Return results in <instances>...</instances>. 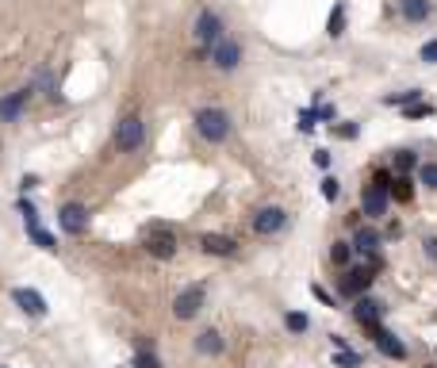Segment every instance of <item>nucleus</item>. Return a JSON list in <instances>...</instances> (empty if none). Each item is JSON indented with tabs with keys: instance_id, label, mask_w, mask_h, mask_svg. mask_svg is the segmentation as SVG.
<instances>
[{
	"instance_id": "obj_18",
	"label": "nucleus",
	"mask_w": 437,
	"mask_h": 368,
	"mask_svg": "<svg viewBox=\"0 0 437 368\" xmlns=\"http://www.w3.org/2000/svg\"><path fill=\"white\" fill-rule=\"evenodd\" d=\"M196 353H204V357H219V353H223V334H219V330H204V334H196Z\"/></svg>"
},
{
	"instance_id": "obj_22",
	"label": "nucleus",
	"mask_w": 437,
	"mask_h": 368,
	"mask_svg": "<svg viewBox=\"0 0 437 368\" xmlns=\"http://www.w3.org/2000/svg\"><path fill=\"white\" fill-rule=\"evenodd\" d=\"M284 326H288L291 334H307V326H311V319H307L303 311H288V315H284Z\"/></svg>"
},
{
	"instance_id": "obj_28",
	"label": "nucleus",
	"mask_w": 437,
	"mask_h": 368,
	"mask_svg": "<svg viewBox=\"0 0 437 368\" xmlns=\"http://www.w3.org/2000/svg\"><path fill=\"white\" fill-rule=\"evenodd\" d=\"M20 215H23V223H27V226H39V211H35L31 200H20Z\"/></svg>"
},
{
	"instance_id": "obj_7",
	"label": "nucleus",
	"mask_w": 437,
	"mask_h": 368,
	"mask_svg": "<svg viewBox=\"0 0 437 368\" xmlns=\"http://www.w3.org/2000/svg\"><path fill=\"white\" fill-rule=\"evenodd\" d=\"M58 226L66 234H85L88 231V207L85 204H62V211H58Z\"/></svg>"
},
{
	"instance_id": "obj_14",
	"label": "nucleus",
	"mask_w": 437,
	"mask_h": 368,
	"mask_svg": "<svg viewBox=\"0 0 437 368\" xmlns=\"http://www.w3.org/2000/svg\"><path fill=\"white\" fill-rule=\"evenodd\" d=\"M200 250L211 253V257H234V253H238V242L226 238V234H204V238H200Z\"/></svg>"
},
{
	"instance_id": "obj_17",
	"label": "nucleus",
	"mask_w": 437,
	"mask_h": 368,
	"mask_svg": "<svg viewBox=\"0 0 437 368\" xmlns=\"http://www.w3.org/2000/svg\"><path fill=\"white\" fill-rule=\"evenodd\" d=\"M399 12H403V20L407 23H426L434 4L429 0H399Z\"/></svg>"
},
{
	"instance_id": "obj_4",
	"label": "nucleus",
	"mask_w": 437,
	"mask_h": 368,
	"mask_svg": "<svg viewBox=\"0 0 437 368\" xmlns=\"http://www.w3.org/2000/svg\"><path fill=\"white\" fill-rule=\"evenodd\" d=\"M204 300H207V291H204V284H188V288H181V295L173 300V315L181 322H188V319H196L200 311H204Z\"/></svg>"
},
{
	"instance_id": "obj_13",
	"label": "nucleus",
	"mask_w": 437,
	"mask_h": 368,
	"mask_svg": "<svg viewBox=\"0 0 437 368\" xmlns=\"http://www.w3.org/2000/svg\"><path fill=\"white\" fill-rule=\"evenodd\" d=\"M372 341H376V349L384 353V357H391V360H403V357H407V345H403L391 330H384V326L372 330Z\"/></svg>"
},
{
	"instance_id": "obj_9",
	"label": "nucleus",
	"mask_w": 437,
	"mask_h": 368,
	"mask_svg": "<svg viewBox=\"0 0 437 368\" xmlns=\"http://www.w3.org/2000/svg\"><path fill=\"white\" fill-rule=\"evenodd\" d=\"M353 319H357L360 326L372 334V330L380 326V319H384V303H380V300H369V295H360V300L353 303Z\"/></svg>"
},
{
	"instance_id": "obj_27",
	"label": "nucleus",
	"mask_w": 437,
	"mask_h": 368,
	"mask_svg": "<svg viewBox=\"0 0 437 368\" xmlns=\"http://www.w3.org/2000/svg\"><path fill=\"white\" fill-rule=\"evenodd\" d=\"M418 181L426 184V188H437V161H426L418 169Z\"/></svg>"
},
{
	"instance_id": "obj_38",
	"label": "nucleus",
	"mask_w": 437,
	"mask_h": 368,
	"mask_svg": "<svg viewBox=\"0 0 437 368\" xmlns=\"http://www.w3.org/2000/svg\"><path fill=\"white\" fill-rule=\"evenodd\" d=\"M315 165H319V169H326V165H330V154H326V150H315Z\"/></svg>"
},
{
	"instance_id": "obj_1",
	"label": "nucleus",
	"mask_w": 437,
	"mask_h": 368,
	"mask_svg": "<svg viewBox=\"0 0 437 368\" xmlns=\"http://www.w3.org/2000/svg\"><path fill=\"white\" fill-rule=\"evenodd\" d=\"M196 131L207 142H226L230 138V116H226L223 107H200L196 111Z\"/></svg>"
},
{
	"instance_id": "obj_37",
	"label": "nucleus",
	"mask_w": 437,
	"mask_h": 368,
	"mask_svg": "<svg viewBox=\"0 0 437 368\" xmlns=\"http://www.w3.org/2000/svg\"><path fill=\"white\" fill-rule=\"evenodd\" d=\"M357 131H360L357 123H341V127H338V135H341V138H357Z\"/></svg>"
},
{
	"instance_id": "obj_11",
	"label": "nucleus",
	"mask_w": 437,
	"mask_h": 368,
	"mask_svg": "<svg viewBox=\"0 0 437 368\" xmlns=\"http://www.w3.org/2000/svg\"><path fill=\"white\" fill-rule=\"evenodd\" d=\"M211 62H215V69H223V73H230V69H238V66H242V47H238V42H230V39H223L219 47L211 50Z\"/></svg>"
},
{
	"instance_id": "obj_10",
	"label": "nucleus",
	"mask_w": 437,
	"mask_h": 368,
	"mask_svg": "<svg viewBox=\"0 0 437 368\" xmlns=\"http://www.w3.org/2000/svg\"><path fill=\"white\" fill-rule=\"evenodd\" d=\"M388 200H391V192L369 184V188L360 192V211L369 215V219H384V215H388Z\"/></svg>"
},
{
	"instance_id": "obj_23",
	"label": "nucleus",
	"mask_w": 437,
	"mask_h": 368,
	"mask_svg": "<svg viewBox=\"0 0 437 368\" xmlns=\"http://www.w3.org/2000/svg\"><path fill=\"white\" fill-rule=\"evenodd\" d=\"M326 31H330V39H338L341 31H345V8H341V4H334V12H330V23H326Z\"/></svg>"
},
{
	"instance_id": "obj_19",
	"label": "nucleus",
	"mask_w": 437,
	"mask_h": 368,
	"mask_svg": "<svg viewBox=\"0 0 437 368\" xmlns=\"http://www.w3.org/2000/svg\"><path fill=\"white\" fill-rule=\"evenodd\" d=\"M391 165H395V173H399V176H410L414 169H422V165H418V154H414V150H395Z\"/></svg>"
},
{
	"instance_id": "obj_25",
	"label": "nucleus",
	"mask_w": 437,
	"mask_h": 368,
	"mask_svg": "<svg viewBox=\"0 0 437 368\" xmlns=\"http://www.w3.org/2000/svg\"><path fill=\"white\" fill-rule=\"evenodd\" d=\"M418 100H422V92H418V88H407V92H395V96H388L384 104H403V107H414Z\"/></svg>"
},
{
	"instance_id": "obj_30",
	"label": "nucleus",
	"mask_w": 437,
	"mask_h": 368,
	"mask_svg": "<svg viewBox=\"0 0 437 368\" xmlns=\"http://www.w3.org/2000/svg\"><path fill=\"white\" fill-rule=\"evenodd\" d=\"M135 365H138V368H161V360H157L154 353H146V349H138V353H135Z\"/></svg>"
},
{
	"instance_id": "obj_16",
	"label": "nucleus",
	"mask_w": 437,
	"mask_h": 368,
	"mask_svg": "<svg viewBox=\"0 0 437 368\" xmlns=\"http://www.w3.org/2000/svg\"><path fill=\"white\" fill-rule=\"evenodd\" d=\"M380 242H384V238H380L376 226H357V234H353V250L365 253V257H376Z\"/></svg>"
},
{
	"instance_id": "obj_40",
	"label": "nucleus",
	"mask_w": 437,
	"mask_h": 368,
	"mask_svg": "<svg viewBox=\"0 0 437 368\" xmlns=\"http://www.w3.org/2000/svg\"><path fill=\"white\" fill-rule=\"evenodd\" d=\"M0 368H4V365H0Z\"/></svg>"
},
{
	"instance_id": "obj_26",
	"label": "nucleus",
	"mask_w": 437,
	"mask_h": 368,
	"mask_svg": "<svg viewBox=\"0 0 437 368\" xmlns=\"http://www.w3.org/2000/svg\"><path fill=\"white\" fill-rule=\"evenodd\" d=\"M334 365L338 368H360V353H353V349H338V353H334Z\"/></svg>"
},
{
	"instance_id": "obj_12",
	"label": "nucleus",
	"mask_w": 437,
	"mask_h": 368,
	"mask_svg": "<svg viewBox=\"0 0 437 368\" xmlns=\"http://www.w3.org/2000/svg\"><path fill=\"white\" fill-rule=\"evenodd\" d=\"M12 300H16V307H20L23 315H31V319H42V315H47V300H42L35 288H16Z\"/></svg>"
},
{
	"instance_id": "obj_8",
	"label": "nucleus",
	"mask_w": 437,
	"mask_h": 368,
	"mask_svg": "<svg viewBox=\"0 0 437 368\" xmlns=\"http://www.w3.org/2000/svg\"><path fill=\"white\" fill-rule=\"evenodd\" d=\"M146 250L154 253V257H161V261H169V257L176 253L173 231H165V226H150V231H146Z\"/></svg>"
},
{
	"instance_id": "obj_39",
	"label": "nucleus",
	"mask_w": 437,
	"mask_h": 368,
	"mask_svg": "<svg viewBox=\"0 0 437 368\" xmlns=\"http://www.w3.org/2000/svg\"><path fill=\"white\" fill-rule=\"evenodd\" d=\"M429 368H437V365H429Z\"/></svg>"
},
{
	"instance_id": "obj_24",
	"label": "nucleus",
	"mask_w": 437,
	"mask_h": 368,
	"mask_svg": "<svg viewBox=\"0 0 437 368\" xmlns=\"http://www.w3.org/2000/svg\"><path fill=\"white\" fill-rule=\"evenodd\" d=\"M27 234L35 238V246H42V250H58V242H54V234L42 231V226H27Z\"/></svg>"
},
{
	"instance_id": "obj_6",
	"label": "nucleus",
	"mask_w": 437,
	"mask_h": 368,
	"mask_svg": "<svg viewBox=\"0 0 437 368\" xmlns=\"http://www.w3.org/2000/svg\"><path fill=\"white\" fill-rule=\"evenodd\" d=\"M284 226H288V211H284V207H261V211L253 215V231L261 234V238L280 234Z\"/></svg>"
},
{
	"instance_id": "obj_31",
	"label": "nucleus",
	"mask_w": 437,
	"mask_h": 368,
	"mask_svg": "<svg viewBox=\"0 0 437 368\" xmlns=\"http://www.w3.org/2000/svg\"><path fill=\"white\" fill-rule=\"evenodd\" d=\"M322 196H326V200H338V196H341V184L334 181V176H326V181H322Z\"/></svg>"
},
{
	"instance_id": "obj_35",
	"label": "nucleus",
	"mask_w": 437,
	"mask_h": 368,
	"mask_svg": "<svg viewBox=\"0 0 437 368\" xmlns=\"http://www.w3.org/2000/svg\"><path fill=\"white\" fill-rule=\"evenodd\" d=\"M315 119H319V111H300V127H303V131H311Z\"/></svg>"
},
{
	"instance_id": "obj_21",
	"label": "nucleus",
	"mask_w": 437,
	"mask_h": 368,
	"mask_svg": "<svg viewBox=\"0 0 437 368\" xmlns=\"http://www.w3.org/2000/svg\"><path fill=\"white\" fill-rule=\"evenodd\" d=\"M353 253H357V250H353V242H334V246H330V261L341 265V269H349Z\"/></svg>"
},
{
	"instance_id": "obj_34",
	"label": "nucleus",
	"mask_w": 437,
	"mask_h": 368,
	"mask_svg": "<svg viewBox=\"0 0 437 368\" xmlns=\"http://www.w3.org/2000/svg\"><path fill=\"white\" fill-rule=\"evenodd\" d=\"M434 107L429 104H414V107H407V119H422V116H429Z\"/></svg>"
},
{
	"instance_id": "obj_3",
	"label": "nucleus",
	"mask_w": 437,
	"mask_h": 368,
	"mask_svg": "<svg viewBox=\"0 0 437 368\" xmlns=\"http://www.w3.org/2000/svg\"><path fill=\"white\" fill-rule=\"evenodd\" d=\"M142 138H146L142 116H123V119L116 123V146L123 150V154H135L138 146H142Z\"/></svg>"
},
{
	"instance_id": "obj_2",
	"label": "nucleus",
	"mask_w": 437,
	"mask_h": 368,
	"mask_svg": "<svg viewBox=\"0 0 437 368\" xmlns=\"http://www.w3.org/2000/svg\"><path fill=\"white\" fill-rule=\"evenodd\" d=\"M372 280H376V269H372V265H349V269H345V276L338 280V291H341V295H349V300L357 303L360 295L372 288Z\"/></svg>"
},
{
	"instance_id": "obj_29",
	"label": "nucleus",
	"mask_w": 437,
	"mask_h": 368,
	"mask_svg": "<svg viewBox=\"0 0 437 368\" xmlns=\"http://www.w3.org/2000/svg\"><path fill=\"white\" fill-rule=\"evenodd\" d=\"M372 184H376V188H384V192H391V184H395V176H391L388 169H376V173H372Z\"/></svg>"
},
{
	"instance_id": "obj_36",
	"label": "nucleus",
	"mask_w": 437,
	"mask_h": 368,
	"mask_svg": "<svg viewBox=\"0 0 437 368\" xmlns=\"http://www.w3.org/2000/svg\"><path fill=\"white\" fill-rule=\"evenodd\" d=\"M311 291H315V300H322L326 307H334V300H330V291L326 288H319V284H311Z\"/></svg>"
},
{
	"instance_id": "obj_32",
	"label": "nucleus",
	"mask_w": 437,
	"mask_h": 368,
	"mask_svg": "<svg viewBox=\"0 0 437 368\" xmlns=\"http://www.w3.org/2000/svg\"><path fill=\"white\" fill-rule=\"evenodd\" d=\"M422 62H426V66H437V39H429L426 47H422Z\"/></svg>"
},
{
	"instance_id": "obj_33",
	"label": "nucleus",
	"mask_w": 437,
	"mask_h": 368,
	"mask_svg": "<svg viewBox=\"0 0 437 368\" xmlns=\"http://www.w3.org/2000/svg\"><path fill=\"white\" fill-rule=\"evenodd\" d=\"M422 250H426V257H429V261L437 265V234H429L426 242H422Z\"/></svg>"
},
{
	"instance_id": "obj_20",
	"label": "nucleus",
	"mask_w": 437,
	"mask_h": 368,
	"mask_svg": "<svg viewBox=\"0 0 437 368\" xmlns=\"http://www.w3.org/2000/svg\"><path fill=\"white\" fill-rule=\"evenodd\" d=\"M391 200H395V204H410V200H414V181H410V176H395Z\"/></svg>"
},
{
	"instance_id": "obj_15",
	"label": "nucleus",
	"mask_w": 437,
	"mask_h": 368,
	"mask_svg": "<svg viewBox=\"0 0 437 368\" xmlns=\"http://www.w3.org/2000/svg\"><path fill=\"white\" fill-rule=\"evenodd\" d=\"M27 100H31V88L8 92V96L0 100V119H4V123H16V119H20V111L27 107Z\"/></svg>"
},
{
	"instance_id": "obj_5",
	"label": "nucleus",
	"mask_w": 437,
	"mask_h": 368,
	"mask_svg": "<svg viewBox=\"0 0 437 368\" xmlns=\"http://www.w3.org/2000/svg\"><path fill=\"white\" fill-rule=\"evenodd\" d=\"M196 42H200V47H219V42H223V20H219V16H215V12H200V16H196Z\"/></svg>"
}]
</instances>
